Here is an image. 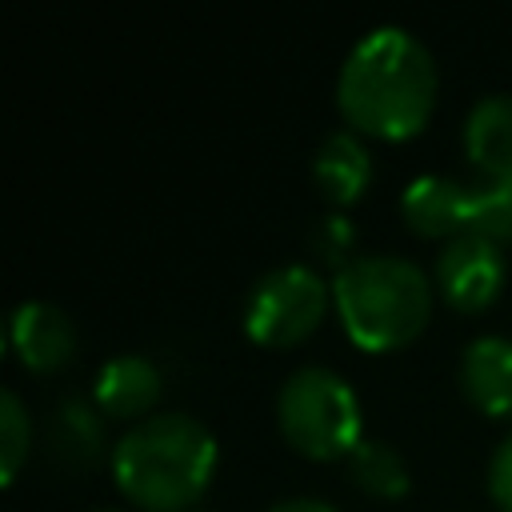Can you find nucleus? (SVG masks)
Returning <instances> with one entry per match:
<instances>
[{
	"instance_id": "obj_1",
	"label": "nucleus",
	"mask_w": 512,
	"mask_h": 512,
	"mask_svg": "<svg viewBox=\"0 0 512 512\" xmlns=\"http://www.w3.org/2000/svg\"><path fill=\"white\" fill-rule=\"evenodd\" d=\"M440 72L428 44L404 24L368 28L340 60L336 104L356 132L404 140L436 108Z\"/></svg>"
},
{
	"instance_id": "obj_2",
	"label": "nucleus",
	"mask_w": 512,
	"mask_h": 512,
	"mask_svg": "<svg viewBox=\"0 0 512 512\" xmlns=\"http://www.w3.org/2000/svg\"><path fill=\"white\" fill-rule=\"evenodd\" d=\"M216 436L188 412H152L116 440L112 476L116 488L148 512L188 508L216 472Z\"/></svg>"
},
{
	"instance_id": "obj_3",
	"label": "nucleus",
	"mask_w": 512,
	"mask_h": 512,
	"mask_svg": "<svg viewBox=\"0 0 512 512\" xmlns=\"http://www.w3.org/2000/svg\"><path fill=\"white\" fill-rule=\"evenodd\" d=\"M428 272L400 252H360L332 276V304L344 332L368 348L388 352L416 340L432 316Z\"/></svg>"
},
{
	"instance_id": "obj_4",
	"label": "nucleus",
	"mask_w": 512,
	"mask_h": 512,
	"mask_svg": "<svg viewBox=\"0 0 512 512\" xmlns=\"http://www.w3.org/2000/svg\"><path fill=\"white\" fill-rule=\"evenodd\" d=\"M276 424L284 440L312 456L332 460L348 456L360 436V396L328 364H300L276 388Z\"/></svg>"
},
{
	"instance_id": "obj_5",
	"label": "nucleus",
	"mask_w": 512,
	"mask_h": 512,
	"mask_svg": "<svg viewBox=\"0 0 512 512\" xmlns=\"http://www.w3.org/2000/svg\"><path fill=\"white\" fill-rule=\"evenodd\" d=\"M332 284L304 260H284L260 272L244 296V332L264 348H288L312 336L328 312Z\"/></svg>"
},
{
	"instance_id": "obj_6",
	"label": "nucleus",
	"mask_w": 512,
	"mask_h": 512,
	"mask_svg": "<svg viewBox=\"0 0 512 512\" xmlns=\"http://www.w3.org/2000/svg\"><path fill=\"white\" fill-rule=\"evenodd\" d=\"M432 280L456 312H480L500 296V288L508 280V264H504L500 244H492L476 232H460L440 244Z\"/></svg>"
},
{
	"instance_id": "obj_7",
	"label": "nucleus",
	"mask_w": 512,
	"mask_h": 512,
	"mask_svg": "<svg viewBox=\"0 0 512 512\" xmlns=\"http://www.w3.org/2000/svg\"><path fill=\"white\" fill-rule=\"evenodd\" d=\"M472 184L448 172H424L404 184L400 192V216L420 236H460L472 228Z\"/></svg>"
},
{
	"instance_id": "obj_8",
	"label": "nucleus",
	"mask_w": 512,
	"mask_h": 512,
	"mask_svg": "<svg viewBox=\"0 0 512 512\" xmlns=\"http://www.w3.org/2000/svg\"><path fill=\"white\" fill-rule=\"evenodd\" d=\"M8 344L32 372H52L76 356V324L52 300H20L8 316Z\"/></svg>"
},
{
	"instance_id": "obj_9",
	"label": "nucleus",
	"mask_w": 512,
	"mask_h": 512,
	"mask_svg": "<svg viewBox=\"0 0 512 512\" xmlns=\"http://www.w3.org/2000/svg\"><path fill=\"white\" fill-rule=\"evenodd\" d=\"M160 392H164V372L144 352H116V356H108L100 364L96 380H92V404L104 416H124L132 424L152 416Z\"/></svg>"
},
{
	"instance_id": "obj_10",
	"label": "nucleus",
	"mask_w": 512,
	"mask_h": 512,
	"mask_svg": "<svg viewBox=\"0 0 512 512\" xmlns=\"http://www.w3.org/2000/svg\"><path fill=\"white\" fill-rule=\"evenodd\" d=\"M460 392L488 416H512V336L480 332L460 348Z\"/></svg>"
},
{
	"instance_id": "obj_11",
	"label": "nucleus",
	"mask_w": 512,
	"mask_h": 512,
	"mask_svg": "<svg viewBox=\"0 0 512 512\" xmlns=\"http://www.w3.org/2000/svg\"><path fill=\"white\" fill-rule=\"evenodd\" d=\"M312 180L336 208L360 200L364 188L372 184V152H368L364 136L356 128L328 132L312 156Z\"/></svg>"
},
{
	"instance_id": "obj_12",
	"label": "nucleus",
	"mask_w": 512,
	"mask_h": 512,
	"mask_svg": "<svg viewBox=\"0 0 512 512\" xmlns=\"http://www.w3.org/2000/svg\"><path fill=\"white\" fill-rule=\"evenodd\" d=\"M464 152L488 180H512V92H488L468 108Z\"/></svg>"
},
{
	"instance_id": "obj_13",
	"label": "nucleus",
	"mask_w": 512,
	"mask_h": 512,
	"mask_svg": "<svg viewBox=\"0 0 512 512\" xmlns=\"http://www.w3.org/2000/svg\"><path fill=\"white\" fill-rule=\"evenodd\" d=\"M348 472L352 480L368 492V496H380V500H396L408 492V460L396 444L388 440H372L364 436L348 456Z\"/></svg>"
},
{
	"instance_id": "obj_14",
	"label": "nucleus",
	"mask_w": 512,
	"mask_h": 512,
	"mask_svg": "<svg viewBox=\"0 0 512 512\" xmlns=\"http://www.w3.org/2000/svg\"><path fill=\"white\" fill-rule=\"evenodd\" d=\"M48 436H52V448L72 460V464H84L100 452V440H104V424L96 416V404L88 400H60L52 408V420H48Z\"/></svg>"
},
{
	"instance_id": "obj_15",
	"label": "nucleus",
	"mask_w": 512,
	"mask_h": 512,
	"mask_svg": "<svg viewBox=\"0 0 512 512\" xmlns=\"http://www.w3.org/2000/svg\"><path fill=\"white\" fill-rule=\"evenodd\" d=\"M28 452H32V416L20 400V392L4 388L0 392V476H4V484L16 480Z\"/></svg>"
},
{
	"instance_id": "obj_16",
	"label": "nucleus",
	"mask_w": 512,
	"mask_h": 512,
	"mask_svg": "<svg viewBox=\"0 0 512 512\" xmlns=\"http://www.w3.org/2000/svg\"><path fill=\"white\" fill-rule=\"evenodd\" d=\"M472 228L476 236L492 240V244H508L512 240V180H476L472 184Z\"/></svg>"
},
{
	"instance_id": "obj_17",
	"label": "nucleus",
	"mask_w": 512,
	"mask_h": 512,
	"mask_svg": "<svg viewBox=\"0 0 512 512\" xmlns=\"http://www.w3.org/2000/svg\"><path fill=\"white\" fill-rule=\"evenodd\" d=\"M308 244H312V252H320L328 264L344 268V264L352 260L356 228H352V220H348L344 212H328V216H320V220L312 224V236H308Z\"/></svg>"
},
{
	"instance_id": "obj_18",
	"label": "nucleus",
	"mask_w": 512,
	"mask_h": 512,
	"mask_svg": "<svg viewBox=\"0 0 512 512\" xmlns=\"http://www.w3.org/2000/svg\"><path fill=\"white\" fill-rule=\"evenodd\" d=\"M484 484H488V496L500 512H512V432L492 448L488 456V472H484Z\"/></svg>"
},
{
	"instance_id": "obj_19",
	"label": "nucleus",
	"mask_w": 512,
	"mask_h": 512,
	"mask_svg": "<svg viewBox=\"0 0 512 512\" xmlns=\"http://www.w3.org/2000/svg\"><path fill=\"white\" fill-rule=\"evenodd\" d=\"M268 512H340V508L332 500H320V496H284Z\"/></svg>"
},
{
	"instance_id": "obj_20",
	"label": "nucleus",
	"mask_w": 512,
	"mask_h": 512,
	"mask_svg": "<svg viewBox=\"0 0 512 512\" xmlns=\"http://www.w3.org/2000/svg\"><path fill=\"white\" fill-rule=\"evenodd\" d=\"M88 512H124V508H88Z\"/></svg>"
}]
</instances>
